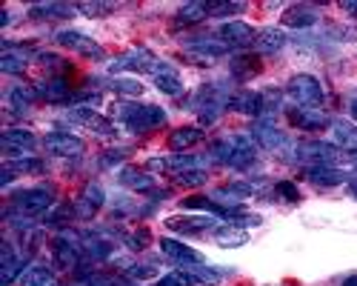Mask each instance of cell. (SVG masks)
<instances>
[{
	"mask_svg": "<svg viewBox=\"0 0 357 286\" xmlns=\"http://www.w3.org/2000/svg\"><path fill=\"white\" fill-rule=\"evenodd\" d=\"M121 121L132 132H152L166 123V112L155 103H126L121 106Z\"/></svg>",
	"mask_w": 357,
	"mask_h": 286,
	"instance_id": "1",
	"label": "cell"
},
{
	"mask_svg": "<svg viewBox=\"0 0 357 286\" xmlns=\"http://www.w3.org/2000/svg\"><path fill=\"white\" fill-rule=\"evenodd\" d=\"M286 95L301 109H320V103H323V86L312 75H294L286 83Z\"/></svg>",
	"mask_w": 357,
	"mask_h": 286,
	"instance_id": "2",
	"label": "cell"
},
{
	"mask_svg": "<svg viewBox=\"0 0 357 286\" xmlns=\"http://www.w3.org/2000/svg\"><path fill=\"white\" fill-rule=\"evenodd\" d=\"M52 204H54L52 189H23V192H17L12 197V209H17L20 215H26L29 220L43 215Z\"/></svg>",
	"mask_w": 357,
	"mask_h": 286,
	"instance_id": "3",
	"label": "cell"
},
{
	"mask_svg": "<svg viewBox=\"0 0 357 286\" xmlns=\"http://www.w3.org/2000/svg\"><path fill=\"white\" fill-rule=\"evenodd\" d=\"M297 160L312 166H335L340 160V149L335 143H326V140H309L297 146Z\"/></svg>",
	"mask_w": 357,
	"mask_h": 286,
	"instance_id": "4",
	"label": "cell"
},
{
	"mask_svg": "<svg viewBox=\"0 0 357 286\" xmlns=\"http://www.w3.org/2000/svg\"><path fill=\"white\" fill-rule=\"evenodd\" d=\"M54 40L61 46H66V49H72V52H77V54H83V57H89V61H103L106 57L103 46H98L92 38L83 35V32H75V29H61V32L54 35Z\"/></svg>",
	"mask_w": 357,
	"mask_h": 286,
	"instance_id": "5",
	"label": "cell"
},
{
	"mask_svg": "<svg viewBox=\"0 0 357 286\" xmlns=\"http://www.w3.org/2000/svg\"><path fill=\"white\" fill-rule=\"evenodd\" d=\"M43 146L57 158H80L86 143L77 135H69V132H49L43 137Z\"/></svg>",
	"mask_w": 357,
	"mask_h": 286,
	"instance_id": "6",
	"label": "cell"
},
{
	"mask_svg": "<svg viewBox=\"0 0 357 286\" xmlns=\"http://www.w3.org/2000/svg\"><path fill=\"white\" fill-rule=\"evenodd\" d=\"M218 38L231 49H246V46H252L255 43V38H257V32L249 26V23H243V20H229V23H223L220 26V32H218Z\"/></svg>",
	"mask_w": 357,
	"mask_h": 286,
	"instance_id": "7",
	"label": "cell"
},
{
	"mask_svg": "<svg viewBox=\"0 0 357 286\" xmlns=\"http://www.w3.org/2000/svg\"><path fill=\"white\" fill-rule=\"evenodd\" d=\"M52 255H54V264L61 269H77V264L83 261V249H80L77 238H54Z\"/></svg>",
	"mask_w": 357,
	"mask_h": 286,
	"instance_id": "8",
	"label": "cell"
},
{
	"mask_svg": "<svg viewBox=\"0 0 357 286\" xmlns=\"http://www.w3.org/2000/svg\"><path fill=\"white\" fill-rule=\"evenodd\" d=\"M289 121H291V126H297V129H306V132H320V129H326V126H332V121H329V114L326 112H320V109H289Z\"/></svg>",
	"mask_w": 357,
	"mask_h": 286,
	"instance_id": "9",
	"label": "cell"
},
{
	"mask_svg": "<svg viewBox=\"0 0 357 286\" xmlns=\"http://www.w3.org/2000/svg\"><path fill=\"white\" fill-rule=\"evenodd\" d=\"M69 118L77 121V123H83L86 129L98 132V135H114V123L106 118V114H100V112H95V109H89V106H75V109L69 112Z\"/></svg>",
	"mask_w": 357,
	"mask_h": 286,
	"instance_id": "10",
	"label": "cell"
},
{
	"mask_svg": "<svg viewBox=\"0 0 357 286\" xmlns=\"http://www.w3.org/2000/svg\"><path fill=\"white\" fill-rule=\"evenodd\" d=\"M160 252H163L166 257H172L174 264H181V269L189 266V264H206V257H203L200 252H195L192 246L174 241V238H163V241H160Z\"/></svg>",
	"mask_w": 357,
	"mask_h": 286,
	"instance_id": "11",
	"label": "cell"
},
{
	"mask_svg": "<svg viewBox=\"0 0 357 286\" xmlns=\"http://www.w3.org/2000/svg\"><path fill=\"white\" fill-rule=\"evenodd\" d=\"M257 158V146L255 140L243 137V135H234L231 137V158H229V166L231 169H249Z\"/></svg>",
	"mask_w": 357,
	"mask_h": 286,
	"instance_id": "12",
	"label": "cell"
},
{
	"mask_svg": "<svg viewBox=\"0 0 357 286\" xmlns=\"http://www.w3.org/2000/svg\"><path fill=\"white\" fill-rule=\"evenodd\" d=\"M166 226L172 232H183V235H200V232H209V229L218 226V218H166Z\"/></svg>",
	"mask_w": 357,
	"mask_h": 286,
	"instance_id": "13",
	"label": "cell"
},
{
	"mask_svg": "<svg viewBox=\"0 0 357 286\" xmlns=\"http://www.w3.org/2000/svg\"><path fill=\"white\" fill-rule=\"evenodd\" d=\"M103 204H106V192H103V186H98V183H86L80 200L75 204V212H77L80 218H92Z\"/></svg>",
	"mask_w": 357,
	"mask_h": 286,
	"instance_id": "14",
	"label": "cell"
},
{
	"mask_svg": "<svg viewBox=\"0 0 357 286\" xmlns=\"http://www.w3.org/2000/svg\"><path fill=\"white\" fill-rule=\"evenodd\" d=\"M252 135H255V143H260L263 149H280V146H286V135L275 126V123H269V121H257L255 126H252Z\"/></svg>",
	"mask_w": 357,
	"mask_h": 286,
	"instance_id": "15",
	"label": "cell"
},
{
	"mask_svg": "<svg viewBox=\"0 0 357 286\" xmlns=\"http://www.w3.org/2000/svg\"><path fill=\"white\" fill-rule=\"evenodd\" d=\"M35 89H38V95L46 98L49 103H69V100H72L69 83H66L61 75H54V77H49V80H40Z\"/></svg>",
	"mask_w": 357,
	"mask_h": 286,
	"instance_id": "16",
	"label": "cell"
},
{
	"mask_svg": "<svg viewBox=\"0 0 357 286\" xmlns=\"http://www.w3.org/2000/svg\"><path fill=\"white\" fill-rule=\"evenodd\" d=\"M20 275H23V257L15 255L12 243L6 241V243H3V255H0V283L12 286L15 278H20Z\"/></svg>",
	"mask_w": 357,
	"mask_h": 286,
	"instance_id": "17",
	"label": "cell"
},
{
	"mask_svg": "<svg viewBox=\"0 0 357 286\" xmlns=\"http://www.w3.org/2000/svg\"><path fill=\"white\" fill-rule=\"evenodd\" d=\"M0 143H3V149H6V152H17V155H23V152H32V149H35L38 137L29 132V129H6L3 137H0Z\"/></svg>",
	"mask_w": 357,
	"mask_h": 286,
	"instance_id": "18",
	"label": "cell"
},
{
	"mask_svg": "<svg viewBox=\"0 0 357 286\" xmlns=\"http://www.w3.org/2000/svg\"><path fill=\"white\" fill-rule=\"evenodd\" d=\"M117 181H121V186H126L132 192H155V178L149 175V172H143V169H135V166L121 169Z\"/></svg>",
	"mask_w": 357,
	"mask_h": 286,
	"instance_id": "19",
	"label": "cell"
},
{
	"mask_svg": "<svg viewBox=\"0 0 357 286\" xmlns=\"http://www.w3.org/2000/svg\"><path fill=\"white\" fill-rule=\"evenodd\" d=\"M200 140H203V129L200 126H181V129H174L169 135V149L177 155V152H186V149L197 146Z\"/></svg>",
	"mask_w": 357,
	"mask_h": 286,
	"instance_id": "20",
	"label": "cell"
},
{
	"mask_svg": "<svg viewBox=\"0 0 357 286\" xmlns=\"http://www.w3.org/2000/svg\"><path fill=\"white\" fill-rule=\"evenodd\" d=\"M263 100H266V98H263L260 92H237V95L229 98V106H231L234 112H241V114H249V118H257V114L266 109Z\"/></svg>",
	"mask_w": 357,
	"mask_h": 286,
	"instance_id": "21",
	"label": "cell"
},
{
	"mask_svg": "<svg viewBox=\"0 0 357 286\" xmlns=\"http://www.w3.org/2000/svg\"><path fill=\"white\" fill-rule=\"evenodd\" d=\"M283 46H286V35L280 32V29H275V26L263 29V32L255 38V49H257V54H275V52H280Z\"/></svg>",
	"mask_w": 357,
	"mask_h": 286,
	"instance_id": "22",
	"label": "cell"
},
{
	"mask_svg": "<svg viewBox=\"0 0 357 286\" xmlns=\"http://www.w3.org/2000/svg\"><path fill=\"white\" fill-rule=\"evenodd\" d=\"M283 26H291V29H306V26H314L317 23V12L312 6H289L283 12Z\"/></svg>",
	"mask_w": 357,
	"mask_h": 286,
	"instance_id": "23",
	"label": "cell"
},
{
	"mask_svg": "<svg viewBox=\"0 0 357 286\" xmlns=\"http://www.w3.org/2000/svg\"><path fill=\"white\" fill-rule=\"evenodd\" d=\"M189 49L197 54V57H209V61H215V57H223L229 52V46L220 40V38H197L189 43Z\"/></svg>",
	"mask_w": 357,
	"mask_h": 286,
	"instance_id": "24",
	"label": "cell"
},
{
	"mask_svg": "<svg viewBox=\"0 0 357 286\" xmlns=\"http://www.w3.org/2000/svg\"><path fill=\"white\" fill-rule=\"evenodd\" d=\"M306 178H309L314 186H337V183L346 181V175H343L340 169H335V166H312V169L306 172Z\"/></svg>",
	"mask_w": 357,
	"mask_h": 286,
	"instance_id": "25",
	"label": "cell"
},
{
	"mask_svg": "<svg viewBox=\"0 0 357 286\" xmlns=\"http://www.w3.org/2000/svg\"><path fill=\"white\" fill-rule=\"evenodd\" d=\"M231 75L234 80H252L255 75H260V61L255 54H237L231 57Z\"/></svg>",
	"mask_w": 357,
	"mask_h": 286,
	"instance_id": "26",
	"label": "cell"
},
{
	"mask_svg": "<svg viewBox=\"0 0 357 286\" xmlns=\"http://www.w3.org/2000/svg\"><path fill=\"white\" fill-rule=\"evenodd\" d=\"M215 241H218V246H223V249H234V246H243V243L249 241V235H246V229L229 223V226L215 229Z\"/></svg>",
	"mask_w": 357,
	"mask_h": 286,
	"instance_id": "27",
	"label": "cell"
},
{
	"mask_svg": "<svg viewBox=\"0 0 357 286\" xmlns=\"http://www.w3.org/2000/svg\"><path fill=\"white\" fill-rule=\"evenodd\" d=\"M332 129H335L337 146H340L343 152L357 155V126H354V123H346V121H335Z\"/></svg>",
	"mask_w": 357,
	"mask_h": 286,
	"instance_id": "28",
	"label": "cell"
},
{
	"mask_svg": "<svg viewBox=\"0 0 357 286\" xmlns=\"http://www.w3.org/2000/svg\"><path fill=\"white\" fill-rule=\"evenodd\" d=\"M20 286H57V280H54V272L49 266L35 264L20 275Z\"/></svg>",
	"mask_w": 357,
	"mask_h": 286,
	"instance_id": "29",
	"label": "cell"
},
{
	"mask_svg": "<svg viewBox=\"0 0 357 286\" xmlns=\"http://www.w3.org/2000/svg\"><path fill=\"white\" fill-rule=\"evenodd\" d=\"M183 209H203V212H209L215 218H229V212H231V209L220 206L215 197H186L183 200Z\"/></svg>",
	"mask_w": 357,
	"mask_h": 286,
	"instance_id": "30",
	"label": "cell"
},
{
	"mask_svg": "<svg viewBox=\"0 0 357 286\" xmlns=\"http://www.w3.org/2000/svg\"><path fill=\"white\" fill-rule=\"evenodd\" d=\"M38 98H40V95H38L35 86H15V89L9 92V103H12V109H17V112L29 109Z\"/></svg>",
	"mask_w": 357,
	"mask_h": 286,
	"instance_id": "31",
	"label": "cell"
},
{
	"mask_svg": "<svg viewBox=\"0 0 357 286\" xmlns=\"http://www.w3.org/2000/svg\"><path fill=\"white\" fill-rule=\"evenodd\" d=\"M77 6L72 3H38L32 6V17H72Z\"/></svg>",
	"mask_w": 357,
	"mask_h": 286,
	"instance_id": "32",
	"label": "cell"
},
{
	"mask_svg": "<svg viewBox=\"0 0 357 286\" xmlns=\"http://www.w3.org/2000/svg\"><path fill=\"white\" fill-rule=\"evenodd\" d=\"M155 86H158V89H160L163 95H172V98L183 95V80L177 77V72H174V69H169V72L158 75V77H155Z\"/></svg>",
	"mask_w": 357,
	"mask_h": 286,
	"instance_id": "33",
	"label": "cell"
},
{
	"mask_svg": "<svg viewBox=\"0 0 357 286\" xmlns=\"http://www.w3.org/2000/svg\"><path fill=\"white\" fill-rule=\"evenodd\" d=\"M6 166L15 175H40V172H46V163L40 158H17V160H9Z\"/></svg>",
	"mask_w": 357,
	"mask_h": 286,
	"instance_id": "34",
	"label": "cell"
},
{
	"mask_svg": "<svg viewBox=\"0 0 357 286\" xmlns=\"http://www.w3.org/2000/svg\"><path fill=\"white\" fill-rule=\"evenodd\" d=\"M206 15H209V9H206V3H200V0H195V3H183L181 9H177V20L181 23H197Z\"/></svg>",
	"mask_w": 357,
	"mask_h": 286,
	"instance_id": "35",
	"label": "cell"
},
{
	"mask_svg": "<svg viewBox=\"0 0 357 286\" xmlns=\"http://www.w3.org/2000/svg\"><path fill=\"white\" fill-rule=\"evenodd\" d=\"M23 69H26V57L23 54L3 52V57H0V72L3 75H23Z\"/></svg>",
	"mask_w": 357,
	"mask_h": 286,
	"instance_id": "36",
	"label": "cell"
},
{
	"mask_svg": "<svg viewBox=\"0 0 357 286\" xmlns=\"http://www.w3.org/2000/svg\"><path fill=\"white\" fill-rule=\"evenodd\" d=\"M206 181H209V172L206 169H192V172H181V175H174V183L177 186H203Z\"/></svg>",
	"mask_w": 357,
	"mask_h": 286,
	"instance_id": "37",
	"label": "cell"
},
{
	"mask_svg": "<svg viewBox=\"0 0 357 286\" xmlns=\"http://www.w3.org/2000/svg\"><path fill=\"white\" fill-rule=\"evenodd\" d=\"M197 283H218L220 280V272H215V269H209L206 264H189V266H183Z\"/></svg>",
	"mask_w": 357,
	"mask_h": 286,
	"instance_id": "38",
	"label": "cell"
},
{
	"mask_svg": "<svg viewBox=\"0 0 357 286\" xmlns=\"http://www.w3.org/2000/svg\"><path fill=\"white\" fill-rule=\"evenodd\" d=\"M158 286H197V280L186 272V269H177V272H169L158 280Z\"/></svg>",
	"mask_w": 357,
	"mask_h": 286,
	"instance_id": "39",
	"label": "cell"
},
{
	"mask_svg": "<svg viewBox=\"0 0 357 286\" xmlns=\"http://www.w3.org/2000/svg\"><path fill=\"white\" fill-rule=\"evenodd\" d=\"M149 243H152V232H149L146 226H140V229H135V232H129V235H126V246H129V249H135V252L146 249Z\"/></svg>",
	"mask_w": 357,
	"mask_h": 286,
	"instance_id": "40",
	"label": "cell"
},
{
	"mask_svg": "<svg viewBox=\"0 0 357 286\" xmlns=\"http://www.w3.org/2000/svg\"><path fill=\"white\" fill-rule=\"evenodd\" d=\"M206 9H209L212 17H226V15H237V12H243L246 3H206Z\"/></svg>",
	"mask_w": 357,
	"mask_h": 286,
	"instance_id": "41",
	"label": "cell"
},
{
	"mask_svg": "<svg viewBox=\"0 0 357 286\" xmlns=\"http://www.w3.org/2000/svg\"><path fill=\"white\" fill-rule=\"evenodd\" d=\"M109 86L121 95H143V83L140 80H109Z\"/></svg>",
	"mask_w": 357,
	"mask_h": 286,
	"instance_id": "42",
	"label": "cell"
},
{
	"mask_svg": "<svg viewBox=\"0 0 357 286\" xmlns=\"http://www.w3.org/2000/svg\"><path fill=\"white\" fill-rule=\"evenodd\" d=\"M83 283H86V286H123V280H121V278L106 275V272H92V275H89Z\"/></svg>",
	"mask_w": 357,
	"mask_h": 286,
	"instance_id": "43",
	"label": "cell"
},
{
	"mask_svg": "<svg viewBox=\"0 0 357 286\" xmlns=\"http://www.w3.org/2000/svg\"><path fill=\"white\" fill-rule=\"evenodd\" d=\"M129 278H137V280H149V278H155L158 275V266L155 264H135L126 269Z\"/></svg>",
	"mask_w": 357,
	"mask_h": 286,
	"instance_id": "44",
	"label": "cell"
},
{
	"mask_svg": "<svg viewBox=\"0 0 357 286\" xmlns=\"http://www.w3.org/2000/svg\"><path fill=\"white\" fill-rule=\"evenodd\" d=\"M77 9L83 15H89V17H98V15H109L114 6L112 3H77Z\"/></svg>",
	"mask_w": 357,
	"mask_h": 286,
	"instance_id": "45",
	"label": "cell"
},
{
	"mask_svg": "<svg viewBox=\"0 0 357 286\" xmlns=\"http://www.w3.org/2000/svg\"><path fill=\"white\" fill-rule=\"evenodd\" d=\"M275 192H278L280 197H286V200H291V204H294V200H297V197H301V192H297V186H294L291 181H280V183L275 186Z\"/></svg>",
	"mask_w": 357,
	"mask_h": 286,
	"instance_id": "46",
	"label": "cell"
},
{
	"mask_svg": "<svg viewBox=\"0 0 357 286\" xmlns=\"http://www.w3.org/2000/svg\"><path fill=\"white\" fill-rule=\"evenodd\" d=\"M126 155H129L126 149H117V152H106V155L100 158V166H114V163H121V160H123Z\"/></svg>",
	"mask_w": 357,
	"mask_h": 286,
	"instance_id": "47",
	"label": "cell"
},
{
	"mask_svg": "<svg viewBox=\"0 0 357 286\" xmlns=\"http://www.w3.org/2000/svg\"><path fill=\"white\" fill-rule=\"evenodd\" d=\"M340 9H346V12H357V0H343Z\"/></svg>",
	"mask_w": 357,
	"mask_h": 286,
	"instance_id": "48",
	"label": "cell"
},
{
	"mask_svg": "<svg viewBox=\"0 0 357 286\" xmlns=\"http://www.w3.org/2000/svg\"><path fill=\"white\" fill-rule=\"evenodd\" d=\"M349 192H351V195H357V175H354V178H349Z\"/></svg>",
	"mask_w": 357,
	"mask_h": 286,
	"instance_id": "49",
	"label": "cell"
},
{
	"mask_svg": "<svg viewBox=\"0 0 357 286\" xmlns=\"http://www.w3.org/2000/svg\"><path fill=\"white\" fill-rule=\"evenodd\" d=\"M340 286H357V275H349V278H346Z\"/></svg>",
	"mask_w": 357,
	"mask_h": 286,
	"instance_id": "50",
	"label": "cell"
},
{
	"mask_svg": "<svg viewBox=\"0 0 357 286\" xmlns=\"http://www.w3.org/2000/svg\"><path fill=\"white\" fill-rule=\"evenodd\" d=\"M351 118L357 121V100H351Z\"/></svg>",
	"mask_w": 357,
	"mask_h": 286,
	"instance_id": "51",
	"label": "cell"
},
{
	"mask_svg": "<svg viewBox=\"0 0 357 286\" xmlns=\"http://www.w3.org/2000/svg\"><path fill=\"white\" fill-rule=\"evenodd\" d=\"M351 163H354V169H357V155H351Z\"/></svg>",
	"mask_w": 357,
	"mask_h": 286,
	"instance_id": "52",
	"label": "cell"
}]
</instances>
